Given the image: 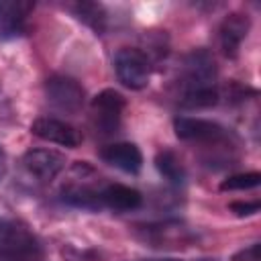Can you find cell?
Wrapping results in <instances>:
<instances>
[{
	"label": "cell",
	"instance_id": "obj_6",
	"mask_svg": "<svg viewBox=\"0 0 261 261\" xmlns=\"http://www.w3.org/2000/svg\"><path fill=\"white\" fill-rule=\"evenodd\" d=\"M22 167L39 181H51L63 171L65 157L53 149H31L22 155Z\"/></svg>",
	"mask_w": 261,
	"mask_h": 261
},
{
	"label": "cell",
	"instance_id": "obj_9",
	"mask_svg": "<svg viewBox=\"0 0 261 261\" xmlns=\"http://www.w3.org/2000/svg\"><path fill=\"white\" fill-rule=\"evenodd\" d=\"M33 10L29 2L0 0V41L16 39L27 33V16Z\"/></svg>",
	"mask_w": 261,
	"mask_h": 261
},
{
	"label": "cell",
	"instance_id": "obj_4",
	"mask_svg": "<svg viewBox=\"0 0 261 261\" xmlns=\"http://www.w3.org/2000/svg\"><path fill=\"white\" fill-rule=\"evenodd\" d=\"M45 96L47 102L65 114H75L82 110L86 102V90L82 84L69 75H51L45 82Z\"/></svg>",
	"mask_w": 261,
	"mask_h": 261
},
{
	"label": "cell",
	"instance_id": "obj_15",
	"mask_svg": "<svg viewBox=\"0 0 261 261\" xmlns=\"http://www.w3.org/2000/svg\"><path fill=\"white\" fill-rule=\"evenodd\" d=\"M155 167L173 186H181L186 181V169H184L179 157L169 149H163L155 155Z\"/></svg>",
	"mask_w": 261,
	"mask_h": 261
},
{
	"label": "cell",
	"instance_id": "obj_12",
	"mask_svg": "<svg viewBox=\"0 0 261 261\" xmlns=\"http://www.w3.org/2000/svg\"><path fill=\"white\" fill-rule=\"evenodd\" d=\"M41 257L43 245L33 232L0 245V261H39Z\"/></svg>",
	"mask_w": 261,
	"mask_h": 261
},
{
	"label": "cell",
	"instance_id": "obj_21",
	"mask_svg": "<svg viewBox=\"0 0 261 261\" xmlns=\"http://www.w3.org/2000/svg\"><path fill=\"white\" fill-rule=\"evenodd\" d=\"M153 261H181V259H153ZM200 261H214V259H200Z\"/></svg>",
	"mask_w": 261,
	"mask_h": 261
},
{
	"label": "cell",
	"instance_id": "obj_3",
	"mask_svg": "<svg viewBox=\"0 0 261 261\" xmlns=\"http://www.w3.org/2000/svg\"><path fill=\"white\" fill-rule=\"evenodd\" d=\"M126 106V100L116 90H102L92 100V122L96 133L102 137L116 135L122 120V110Z\"/></svg>",
	"mask_w": 261,
	"mask_h": 261
},
{
	"label": "cell",
	"instance_id": "obj_16",
	"mask_svg": "<svg viewBox=\"0 0 261 261\" xmlns=\"http://www.w3.org/2000/svg\"><path fill=\"white\" fill-rule=\"evenodd\" d=\"M261 184V175L257 171H249V173H237V175H230L226 177L222 184H220V190L226 192H243V190H253Z\"/></svg>",
	"mask_w": 261,
	"mask_h": 261
},
{
	"label": "cell",
	"instance_id": "obj_7",
	"mask_svg": "<svg viewBox=\"0 0 261 261\" xmlns=\"http://www.w3.org/2000/svg\"><path fill=\"white\" fill-rule=\"evenodd\" d=\"M31 133L43 141L61 145V147H77L82 143V135L65 120L51 118V116H41L31 124Z\"/></svg>",
	"mask_w": 261,
	"mask_h": 261
},
{
	"label": "cell",
	"instance_id": "obj_18",
	"mask_svg": "<svg viewBox=\"0 0 261 261\" xmlns=\"http://www.w3.org/2000/svg\"><path fill=\"white\" fill-rule=\"evenodd\" d=\"M259 208H261V204H259V200H253V202H232L230 204V212H234L237 216H253V214H257L259 212Z\"/></svg>",
	"mask_w": 261,
	"mask_h": 261
},
{
	"label": "cell",
	"instance_id": "obj_13",
	"mask_svg": "<svg viewBox=\"0 0 261 261\" xmlns=\"http://www.w3.org/2000/svg\"><path fill=\"white\" fill-rule=\"evenodd\" d=\"M61 200L73 208H82V210H100L102 206V198H100V190L88 186V184H73L67 186L61 192Z\"/></svg>",
	"mask_w": 261,
	"mask_h": 261
},
{
	"label": "cell",
	"instance_id": "obj_10",
	"mask_svg": "<svg viewBox=\"0 0 261 261\" xmlns=\"http://www.w3.org/2000/svg\"><path fill=\"white\" fill-rule=\"evenodd\" d=\"M100 157L124 173H139L143 167V153L135 143H110L100 151Z\"/></svg>",
	"mask_w": 261,
	"mask_h": 261
},
{
	"label": "cell",
	"instance_id": "obj_14",
	"mask_svg": "<svg viewBox=\"0 0 261 261\" xmlns=\"http://www.w3.org/2000/svg\"><path fill=\"white\" fill-rule=\"evenodd\" d=\"M71 12L75 14V18H80L84 24H88L96 35H102L106 31V10L102 4L98 2H75L71 4Z\"/></svg>",
	"mask_w": 261,
	"mask_h": 261
},
{
	"label": "cell",
	"instance_id": "obj_2",
	"mask_svg": "<svg viewBox=\"0 0 261 261\" xmlns=\"http://www.w3.org/2000/svg\"><path fill=\"white\" fill-rule=\"evenodd\" d=\"M114 71L118 82L128 90H143L151 77V59L141 49L124 47L114 55Z\"/></svg>",
	"mask_w": 261,
	"mask_h": 261
},
{
	"label": "cell",
	"instance_id": "obj_17",
	"mask_svg": "<svg viewBox=\"0 0 261 261\" xmlns=\"http://www.w3.org/2000/svg\"><path fill=\"white\" fill-rule=\"evenodd\" d=\"M24 234H29V230L22 224H18L16 220H10V218L0 216V245L10 243V241H16V239H20Z\"/></svg>",
	"mask_w": 261,
	"mask_h": 261
},
{
	"label": "cell",
	"instance_id": "obj_19",
	"mask_svg": "<svg viewBox=\"0 0 261 261\" xmlns=\"http://www.w3.org/2000/svg\"><path fill=\"white\" fill-rule=\"evenodd\" d=\"M232 261H259V243H253V245H249L247 249L239 251V253L232 257Z\"/></svg>",
	"mask_w": 261,
	"mask_h": 261
},
{
	"label": "cell",
	"instance_id": "obj_11",
	"mask_svg": "<svg viewBox=\"0 0 261 261\" xmlns=\"http://www.w3.org/2000/svg\"><path fill=\"white\" fill-rule=\"evenodd\" d=\"M100 198H102V206L116 210V212L137 210L143 204L141 192L135 188L122 186V184H108L106 188L100 190Z\"/></svg>",
	"mask_w": 261,
	"mask_h": 261
},
{
	"label": "cell",
	"instance_id": "obj_1",
	"mask_svg": "<svg viewBox=\"0 0 261 261\" xmlns=\"http://www.w3.org/2000/svg\"><path fill=\"white\" fill-rule=\"evenodd\" d=\"M181 94L216 88V61L208 49H194L186 55L181 65Z\"/></svg>",
	"mask_w": 261,
	"mask_h": 261
},
{
	"label": "cell",
	"instance_id": "obj_20",
	"mask_svg": "<svg viewBox=\"0 0 261 261\" xmlns=\"http://www.w3.org/2000/svg\"><path fill=\"white\" fill-rule=\"evenodd\" d=\"M4 173H6V155H4V151L0 149V181H2Z\"/></svg>",
	"mask_w": 261,
	"mask_h": 261
},
{
	"label": "cell",
	"instance_id": "obj_8",
	"mask_svg": "<svg viewBox=\"0 0 261 261\" xmlns=\"http://www.w3.org/2000/svg\"><path fill=\"white\" fill-rule=\"evenodd\" d=\"M249 16L241 14V12H230L228 16H224V20L220 22L218 29V41H220V49L226 57H237L239 49L243 45V41L247 39L249 33Z\"/></svg>",
	"mask_w": 261,
	"mask_h": 261
},
{
	"label": "cell",
	"instance_id": "obj_5",
	"mask_svg": "<svg viewBox=\"0 0 261 261\" xmlns=\"http://www.w3.org/2000/svg\"><path fill=\"white\" fill-rule=\"evenodd\" d=\"M173 130L177 139L181 141H192V143H222L228 139V130L206 118H194V116H177L173 120Z\"/></svg>",
	"mask_w": 261,
	"mask_h": 261
}]
</instances>
